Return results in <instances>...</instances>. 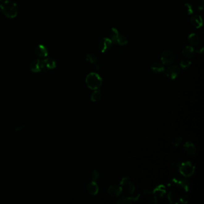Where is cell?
<instances>
[{
    "label": "cell",
    "mask_w": 204,
    "mask_h": 204,
    "mask_svg": "<svg viewBox=\"0 0 204 204\" xmlns=\"http://www.w3.org/2000/svg\"><path fill=\"white\" fill-rule=\"evenodd\" d=\"M185 9L188 15H193L196 11H199V7L196 9L193 5L189 3L185 4Z\"/></svg>",
    "instance_id": "20"
},
{
    "label": "cell",
    "mask_w": 204,
    "mask_h": 204,
    "mask_svg": "<svg viewBox=\"0 0 204 204\" xmlns=\"http://www.w3.org/2000/svg\"><path fill=\"white\" fill-rule=\"evenodd\" d=\"M122 192V188L117 185H113L108 189V193L112 197H117Z\"/></svg>",
    "instance_id": "12"
},
{
    "label": "cell",
    "mask_w": 204,
    "mask_h": 204,
    "mask_svg": "<svg viewBox=\"0 0 204 204\" xmlns=\"http://www.w3.org/2000/svg\"><path fill=\"white\" fill-rule=\"evenodd\" d=\"M0 1H2V0H0Z\"/></svg>",
    "instance_id": "30"
},
{
    "label": "cell",
    "mask_w": 204,
    "mask_h": 204,
    "mask_svg": "<svg viewBox=\"0 0 204 204\" xmlns=\"http://www.w3.org/2000/svg\"><path fill=\"white\" fill-rule=\"evenodd\" d=\"M35 55L39 58H46L48 55V50L43 44H39L35 49Z\"/></svg>",
    "instance_id": "10"
},
{
    "label": "cell",
    "mask_w": 204,
    "mask_h": 204,
    "mask_svg": "<svg viewBox=\"0 0 204 204\" xmlns=\"http://www.w3.org/2000/svg\"><path fill=\"white\" fill-rule=\"evenodd\" d=\"M88 192L91 195H96L97 194L99 191V187L97 184L95 183V181H92L88 185L87 187Z\"/></svg>",
    "instance_id": "16"
},
{
    "label": "cell",
    "mask_w": 204,
    "mask_h": 204,
    "mask_svg": "<svg viewBox=\"0 0 204 204\" xmlns=\"http://www.w3.org/2000/svg\"><path fill=\"white\" fill-rule=\"evenodd\" d=\"M190 65H191V61L187 59V58L185 59L180 62V67L183 69H186L189 67Z\"/></svg>",
    "instance_id": "24"
},
{
    "label": "cell",
    "mask_w": 204,
    "mask_h": 204,
    "mask_svg": "<svg viewBox=\"0 0 204 204\" xmlns=\"http://www.w3.org/2000/svg\"><path fill=\"white\" fill-rule=\"evenodd\" d=\"M121 185L123 187L127 190L129 194H133L135 190V187L132 185V183L130 181L128 178L125 177L122 179L121 181Z\"/></svg>",
    "instance_id": "9"
},
{
    "label": "cell",
    "mask_w": 204,
    "mask_h": 204,
    "mask_svg": "<svg viewBox=\"0 0 204 204\" xmlns=\"http://www.w3.org/2000/svg\"><path fill=\"white\" fill-rule=\"evenodd\" d=\"M183 141V138L180 136L174 138L172 141V144L174 146H178Z\"/></svg>",
    "instance_id": "25"
},
{
    "label": "cell",
    "mask_w": 204,
    "mask_h": 204,
    "mask_svg": "<svg viewBox=\"0 0 204 204\" xmlns=\"http://www.w3.org/2000/svg\"><path fill=\"white\" fill-rule=\"evenodd\" d=\"M86 59L88 62H90V64H95L98 60L97 56L94 54H92V53L88 54L86 56Z\"/></svg>",
    "instance_id": "23"
},
{
    "label": "cell",
    "mask_w": 204,
    "mask_h": 204,
    "mask_svg": "<svg viewBox=\"0 0 204 204\" xmlns=\"http://www.w3.org/2000/svg\"><path fill=\"white\" fill-rule=\"evenodd\" d=\"M195 53V50L194 48L191 46H188L185 47L183 50L182 53L183 56L185 58H191L194 57Z\"/></svg>",
    "instance_id": "14"
},
{
    "label": "cell",
    "mask_w": 204,
    "mask_h": 204,
    "mask_svg": "<svg viewBox=\"0 0 204 204\" xmlns=\"http://www.w3.org/2000/svg\"><path fill=\"white\" fill-rule=\"evenodd\" d=\"M183 150L185 154L190 156L194 155L196 151L195 146L189 141L186 142L183 145Z\"/></svg>",
    "instance_id": "11"
},
{
    "label": "cell",
    "mask_w": 204,
    "mask_h": 204,
    "mask_svg": "<svg viewBox=\"0 0 204 204\" xmlns=\"http://www.w3.org/2000/svg\"><path fill=\"white\" fill-rule=\"evenodd\" d=\"M138 196H136V197H134V198L123 196L119 199V201L117 202V203H119V204H130V203H132L136 201L138 198Z\"/></svg>",
    "instance_id": "19"
},
{
    "label": "cell",
    "mask_w": 204,
    "mask_h": 204,
    "mask_svg": "<svg viewBox=\"0 0 204 204\" xmlns=\"http://www.w3.org/2000/svg\"><path fill=\"white\" fill-rule=\"evenodd\" d=\"M168 198H169V201L171 203H175L176 202L177 198H176L175 194H174L173 193H169V194L168 195Z\"/></svg>",
    "instance_id": "27"
},
{
    "label": "cell",
    "mask_w": 204,
    "mask_h": 204,
    "mask_svg": "<svg viewBox=\"0 0 204 204\" xmlns=\"http://www.w3.org/2000/svg\"><path fill=\"white\" fill-rule=\"evenodd\" d=\"M0 9L8 18L13 19L16 17L18 13V7L13 1L6 0L0 4Z\"/></svg>",
    "instance_id": "1"
},
{
    "label": "cell",
    "mask_w": 204,
    "mask_h": 204,
    "mask_svg": "<svg viewBox=\"0 0 204 204\" xmlns=\"http://www.w3.org/2000/svg\"><path fill=\"white\" fill-rule=\"evenodd\" d=\"M180 199H181V201H182L183 202H186L188 201V196L187 195L184 194L181 196Z\"/></svg>",
    "instance_id": "28"
},
{
    "label": "cell",
    "mask_w": 204,
    "mask_h": 204,
    "mask_svg": "<svg viewBox=\"0 0 204 204\" xmlns=\"http://www.w3.org/2000/svg\"><path fill=\"white\" fill-rule=\"evenodd\" d=\"M102 97V94L98 89L95 90V91L91 95V100L94 102H97L101 99Z\"/></svg>",
    "instance_id": "22"
},
{
    "label": "cell",
    "mask_w": 204,
    "mask_h": 204,
    "mask_svg": "<svg viewBox=\"0 0 204 204\" xmlns=\"http://www.w3.org/2000/svg\"><path fill=\"white\" fill-rule=\"evenodd\" d=\"M190 22L192 25L196 28H199L202 25V19L199 15H193L190 18Z\"/></svg>",
    "instance_id": "13"
},
{
    "label": "cell",
    "mask_w": 204,
    "mask_h": 204,
    "mask_svg": "<svg viewBox=\"0 0 204 204\" xmlns=\"http://www.w3.org/2000/svg\"><path fill=\"white\" fill-rule=\"evenodd\" d=\"M86 83L88 88L95 90L101 88L102 85V79L97 73H91L86 77Z\"/></svg>",
    "instance_id": "2"
},
{
    "label": "cell",
    "mask_w": 204,
    "mask_h": 204,
    "mask_svg": "<svg viewBox=\"0 0 204 204\" xmlns=\"http://www.w3.org/2000/svg\"><path fill=\"white\" fill-rule=\"evenodd\" d=\"M203 50H204V48L202 46H198L196 49V52H198L199 53H202L203 52Z\"/></svg>",
    "instance_id": "29"
},
{
    "label": "cell",
    "mask_w": 204,
    "mask_h": 204,
    "mask_svg": "<svg viewBox=\"0 0 204 204\" xmlns=\"http://www.w3.org/2000/svg\"><path fill=\"white\" fill-rule=\"evenodd\" d=\"M188 40H189V43L193 46H197L199 43V39L198 36L194 33L191 34L189 36Z\"/></svg>",
    "instance_id": "18"
},
{
    "label": "cell",
    "mask_w": 204,
    "mask_h": 204,
    "mask_svg": "<svg viewBox=\"0 0 204 204\" xmlns=\"http://www.w3.org/2000/svg\"><path fill=\"white\" fill-rule=\"evenodd\" d=\"M99 173L97 170L93 171L90 174V178L92 180V181H95L99 178Z\"/></svg>",
    "instance_id": "26"
},
{
    "label": "cell",
    "mask_w": 204,
    "mask_h": 204,
    "mask_svg": "<svg viewBox=\"0 0 204 204\" xmlns=\"http://www.w3.org/2000/svg\"><path fill=\"white\" fill-rule=\"evenodd\" d=\"M119 34V32L116 28H111L108 32V39L112 42L116 43Z\"/></svg>",
    "instance_id": "17"
},
{
    "label": "cell",
    "mask_w": 204,
    "mask_h": 204,
    "mask_svg": "<svg viewBox=\"0 0 204 204\" xmlns=\"http://www.w3.org/2000/svg\"><path fill=\"white\" fill-rule=\"evenodd\" d=\"M180 74V69L177 65L170 67L166 70V76L174 80Z\"/></svg>",
    "instance_id": "6"
},
{
    "label": "cell",
    "mask_w": 204,
    "mask_h": 204,
    "mask_svg": "<svg viewBox=\"0 0 204 204\" xmlns=\"http://www.w3.org/2000/svg\"><path fill=\"white\" fill-rule=\"evenodd\" d=\"M31 71L33 73H39L43 69H44L43 61L40 59H35L33 60L29 66Z\"/></svg>",
    "instance_id": "8"
},
{
    "label": "cell",
    "mask_w": 204,
    "mask_h": 204,
    "mask_svg": "<svg viewBox=\"0 0 204 204\" xmlns=\"http://www.w3.org/2000/svg\"><path fill=\"white\" fill-rule=\"evenodd\" d=\"M127 43H128V41H127V37L123 34H119V35L117 39L116 43L119 44V45H121V46H124V45L127 44Z\"/></svg>",
    "instance_id": "21"
},
{
    "label": "cell",
    "mask_w": 204,
    "mask_h": 204,
    "mask_svg": "<svg viewBox=\"0 0 204 204\" xmlns=\"http://www.w3.org/2000/svg\"><path fill=\"white\" fill-rule=\"evenodd\" d=\"M161 62L164 65H171L175 60L174 53L169 50H166L161 55Z\"/></svg>",
    "instance_id": "4"
},
{
    "label": "cell",
    "mask_w": 204,
    "mask_h": 204,
    "mask_svg": "<svg viewBox=\"0 0 204 204\" xmlns=\"http://www.w3.org/2000/svg\"><path fill=\"white\" fill-rule=\"evenodd\" d=\"M42 61H43L44 68H48L49 69H54V68H56V64L55 60L53 59L48 58L44 59Z\"/></svg>",
    "instance_id": "15"
},
{
    "label": "cell",
    "mask_w": 204,
    "mask_h": 204,
    "mask_svg": "<svg viewBox=\"0 0 204 204\" xmlns=\"http://www.w3.org/2000/svg\"><path fill=\"white\" fill-rule=\"evenodd\" d=\"M180 174L185 177H190L194 173V166L190 162L182 163L179 168Z\"/></svg>",
    "instance_id": "3"
},
{
    "label": "cell",
    "mask_w": 204,
    "mask_h": 204,
    "mask_svg": "<svg viewBox=\"0 0 204 204\" xmlns=\"http://www.w3.org/2000/svg\"><path fill=\"white\" fill-rule=\"evenodd\" d=\"M112 43L108 38L102 39L98 43V49L101 52H106L111 48Z\"/></svg>",
    "instance_id": "5"
},
{
    "label": "cell",
    "mask_w": 204,
    "mask_h": 204,
    "mask_svg": "<svg viewBox=\"0 0 204 204\" xmlns=\"http://www.w3.org/2000/svg\"><path fill=\"white\" fill-rule=\"evenodd\" d=\"M151 69L153 73L159 75H165L166 76V69L164 64L162 63L156 62L152 64L151 66Z\"/></svg>",
    "instance_id": "7"
}]
</instances>
